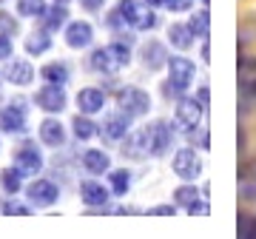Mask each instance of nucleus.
<instances>
[{"label": "nucleus", "mask_w": 256, "mask_h": 239, "mask_svg": "<svg viewBox=\"0 0 256 239\" xmlns=\"http://www.w3.org/2000/svg\"><path fill=\"white\" fill-rule=\"evenodd\" d=\"M88 63L97 74H117L122 72L128 63H131V52H128V43L122 40H114L108 46H100L94 48L92 57H88Z\"/></svg>", "instance_id": "f257e3e1"}, {"label": "nucleus", "mask_w": 256, "mask_h": 239, "mask_svg": "<svg viewBox=\"0 0 256 239\" xmlns=\"http://www.w3.org/2000/svg\"><path fill=\"white\" fill-rule=\"evenodd\" d=\"M142 140H146L148 156H165L174 146V128L165 120H154L142 128Z\"/></svg>", "instance_id": "f03ea898"}, {"label": "nucleus", "mask_w": 256, "mask_h": 239, "mask_svg": "<svg viewBox=\"0 0 256 239\" xmlns=\"http://www.w3.org/2000/svg\"><path fill=\"white\" fill-rule=\"evenodd\" d=\"M202 106L196 97H180L176 100V126L191 137V134H196V128L202 126Z\"/></svg>", "instance_id": "7ed1b4c3"}, {"label": "nucleus", "mask_w": 256, "mask_h": 239, "mask_svg": "<svg viewBox=\"0 0 256 239\" xmlns=\"http://www.w3.org/2000/svg\"><path fill=\"white\" fill-rule=\"evenodd\" d=\"M14 168H18L23 176H34L43 171V151L40 146H34L32 140L20 142L18 151H14Z\"/></svg>", "instance_id": "20e7f679"}, {"label": "nucleus", "mask_w": 256, "mask_h": 239, "mask_svg": "<svg viewBox=\"0 0 256 239\" xmlns=\"http://www.w3.org/2000/svg\"><path fill=\"white\" fill-rule=\"evenodd\" d=\"M117 106L126 111V114H131V117H142V114H148V108H151V97H148V92H142L140 86H126V88L117 92Z\"/></svg>", "instance_id": "39448f33"}, {"label": "nucleus", "mask_w": 256, "mask_h": 239, "mask_svg": "<svg viewBox=\"0 0 256 239\" xmlns=\"http://www.w3.org/2000/svg\"><path fill=\"white\" fill-rule=\"evenodd\" d=\"M34 106L37 108H43L46 114H60V111L68 106V97H66L63 86L46 83L43 88H37L34 92Z\"/></svg>", "instance_id": "423d86ee"}, {"label": "nucleus", "mask_w": 256, "mask_h": 239, "mask_svg": "<svg viewBox=\"0 0 256 239\" xmlns=\"http://www.w3.org/2000/svg\"><path fill=\"white\" fill-rule=\"evenodd\" d=\"M202 156L194 151V148H180L174 154V174L185 182H194L196 176L202 174Z\"/></svg>", "instance_id": "0eeeda50"}, {"label": "nucleus", "mask_w": 256, "mask_h": 239, "mask_svg": "<svg viewBox=\"0 0 256 239\" xmlns=\"http://www.w3.org/2000/svg\"><path fill=\"white\" fill-rule=\"evenodd\" d=\"M26 200L34 208H52L60 200V188L52 180H32L26 188Z\"/></svg>", "instance_id": "6e6552de"}, {"label": "nucleus", "mask_w": 256, "mask_h": 239, "mask_svg": "<svg viewBox=\"0 0 256 239\" xmlns=\"http://www.w3.org/2000/svg\"><path fill=\"white\" fill-rule=\"evenodd\" d=\"M28 128L26 106L23 102H9L0 108V131L3 134H23Z\"/></svg>", "instance_id": "1a4fd4ad"}, {"label": "nucleus", "mask_w": 256, "mask_h": 239, "mask_svg": "<svg viewBox=\"0 0 256 239\" xmlns=\"http://www.w3.org/2000/svg\"><path fill=\"white\" fill-rule=\"evenodd\" d=\"M194 77H196L194 60H188V57H168V80L174 86H180L182 92H188V86L194 83Z\"/></svg>", "instance_id": "9d476101"}, {"label": "nucleus", "mask_w": 256, "mask_h": 239, "mask_svg": "<svg viewBox=\"0 0 256 239\" xmlns=\"http://www.w3.org/2000/svg\"><path fill=\"white\" fill-rule=\"evenodd\" d=\"M174 202L182 205L188 214H196V216L208 214V202L200 200V188H196V185H180L174 191Z\"/></svg>", "instance_id": "9b49d317"}, {"label": "nucleus", "mask_w": 256, "mask_h": 239, "mask_svg": "<svg viewBox=\"0 0 256 239\" xmlns=\"http://www.w3.org/2000/svg\"><path fill=\"white\" fill-rule=\"evenodd\" d=\"M140 60H142V66H146L148 72H160V68L168 66V48L160 40H148L140 48Z\"/></svg>", "instance_id": "f8f14e48"}, {"label": "nucleus", "mask_w": 256, "mask_h": 239, "mask_svg": "<svg viewBox=\"0 0 256 239\" xmlns=\"http://www.w3.org/2000/svg\"><path fill=\"white\" fill-rule=\"evenodd\" d=\"M131 131V114H126V111L120 108V111H114V114H108L106 117V122H102V137L106 140H126V134Z\"/></svg>", "instance_id": "ddd939ff"}, {"label": "nucleus", "mask_w": 256, "mask_h": 239, "mask_svg": "<svg viewBox=\"0 0 256 239\" xmlns=\"http://www.w3.org/2000/svg\"><path fill=\"white\" fill-rule=\"evenodd\" d=\"M92 40H94L92 23H86V20H72V23L66 26V46L68 48H86V46H92Z\"/></svg>", "instance_id": "4468645a"}, {"label": "nucleus", "mask_w": 256, "mask_h": 239, "mask_svg": "<svg viewBox=\"0 0 256 239\" xmlns=\"http://www.w3.org/2000/svg\"><path fill=\"white\" fill-rule=\"evenodd\" d=\"M108 196H111V188H102V182H80V200L86 208H106L108 205Z\"/></svg>", "instance_id": "2eb2a0df"}, {"label": "nucleus", "mask_w": 256, "mask_h": 239, "mask_svg": "<svg viewBox=\"0 0 256 239\" xmlns=\"http://www.w3.org/2000/svg\"><path fill=\"white\" fill-rule=\"evenodd\" d=\"M3 80H9L12 86H32L34 83V68L28 60H12L6 63V72H3Z\"/></svg>", "instance_id": "dca6fc26"}, {"label": "nucleus", "mask_w": 256, "mask_h": 239, "mask_svg": "<svg viewBox=\"0 0 256 239\" xmlns=\"http://www.w3.org/2000/svg\"><path fill=\"white\" fill-rule=\"evenodd\" d=\"M106 102H108V97H106L102 88L88 86V88H80V92H77V108H80L82 114H97V111L106 108Z\"/></svg>", "instance_id": "f3484780"}, {"label": "nucleus", "mask_w": 256, "mask_h": 239, "mask_svg": "<svg viewBox=\"0 0 256 239\" xmlns=\"http://www.w3.org/2000/svg\"><path fill=\"white\" fill-rule=\"evenodd\" d=\"M82 171H88V174H94V176H100V174H106L111 168V156L102 151V148H88V151H82Z\"/></svg>", "instance_id": "a211bd4d"}, {"label": "nucleus", "mask_w": 256, "mask_h": 239, "mask_svg": "<svg viewBox=\"0 0 256 239\" xmlns=\"http://www.w3.org/2000/svg\"><path fill=\"white\" fill-rule=\"evenodd\" d=\"M40 142L43 146H52V148H60L66 142V128L63 122H57L54 117H46L40 122Z\"/></svg>", "instance_id": "6ab92c4d"}, {"label": "nucleus", "mask_w": 256, "mask_h": 239, "mask_svg": "<svg viewBox=\"0 0 256 239\" xmlns=\"http://www.w3.org/2000/svg\"><path fill=\"white\" fill-rule=\"evenodd\" d=\"M40 77H43L46 83L66 86L68 83V77H72V72H68V66H66L63 60H52V63H46L43 68H40Z\"/></svg>", "instance_id": "aec40b11"}, {"label": "nucleus", "mask_w": 256, "mask_h": 239, "mask_svg": "<svg viewBox=\"0 0 256 239\" xmlns=\"http://www.w3.org/2000/svg\"><path fill=\"white\" fill-rule=\"evenodd\" d=\"M72 131H74V137L80 140V142H86V140H92V137H97V134H100L97 122H94L88 114H82V111L72 120Z\"/></svg>", "instance_id": "412c9836"}, {"label": "nucleus", "mask_w": 256, "mask_h": 239, "mask_svg": "<svg viewBox=\"0 0 256 239\" xmlns=\"http://www.w3.org/2000/svg\"><path fill=\"white\" fill-rule=\"evenodd\" d=\"M168 40H171V46H176L180 52H188L194 46V32L188 28V23H174V26L168 28Z\"/></svg>", "instance_id": "4be33fe9"}, {"label": "nucleus", "mask_w": 256, "mask_h": 239, "mask_svg": "<svg viewBox=\"0 0 256 239\" xmlns=\"http://www.w3.org/2000/svg\"><path fill=\"white\" fill-rule=\"evenodd\" d=\"M122 156L126 160H142V156H148L146 151V140H142V131H137V134H126V142H122Z\"/></svg>", "instance_id": "5701e85b"}, {"label": "nucleus", "mask_w": 256, "mask_h": 239, "mask_svg": "<svg viewBox=\"0 0 256 239\" xmlns=\"http://www.w3.org/2000/svg\"><path fill=\"white\" fill-rule=\"evenodd\" d=\"M156 26V12L154 6H140L137 3V12H134V18H131V28H137V32H151Z\"/></svg>", "instance_id": "b1692460"}, {"label": "nucleus", "mask_w": 256, "mask_h": 239, "mask_svg": "<svg viewBox=\"0 0 256 239\" xmlns=\"http://www.w3.org/2000/svg\"><path fill=\"white\" fill-rule=\"evenodd\" d=\"M48 48H52V34H48L46 28H40V32H34V34L26 37V54H46Z\"/></svg>", "instance_id": "393cba45"}, {"label": "nucleus", "mask_w": 256, "mask_h": 239, "mask_svg": "<svg viewBox=\"0 0 256 239\" xmlns=\"http://www.w3.org/2000/svg\"><path fill=\"white\" fill-rule=\"evenodd\" d=\"M66 20H68V9H66V3H54V6L46 9V14H43V28H46V32H57Z\"/></svg>", "instance_id": "a878e982"}, {"label": "nucleus", "mask_w": 256, "mask_h": 239, "mask_svg": "<svg viewBox=\"0 0 256 239\" xmlns=\"http://www.w3.org/2000/svg\"><path fill=\"white\" fill-rule=\"evenodd\" d=\"M0 185H3V191L9 194V196H18L23 191V174H20L14 166L3 168V174H0Z\"/></svg>", "instance_id": "bb28decb"}, {"label": "nucleus", "mask_w": 256, "mask_h": 239, "mask_svg": "<svg viewBox=\"0 0 256 239\" xmlns=\"http://www.w3.org/2000/svg\"><path fill=\"white\" fill-rule=\"evenodd\" d=\"M239 86H242V92L248 97L256 94V63L254 60H242V66H239Z\"/></svg>", "instance_id": "cd10ccee"}, {"label": "nucleus", "mask_w": 256, "mask_h": 239, "mask_svg": "<svg viewBox=\"0 0 256 239\" xmlns=\"http://www.w3.org/2000/svg\"><path fill=\"white\" fill-rule=\"evenodd\" d=\"M46 0H18V14L20 18H43L46 14Z\"/></svg>", "instance_id": "c85d7f7f"}, {"label": "nucleus", "mask_w": 256, "mask_h": 239, "mask_svg": "<svg viewBox=\"0 0 256 239\" xmlns=\"http://www.w3.org/2000/svg\"><path fill=\"white\" fill-rule=\"evenodd\" d=\"M111 194L114 196H126L128 194V188H131V174H128L126 168L122 171H111Z\"/></svg>", "instance_id": "c756f323"}, {"label": "nucleus", "mask_w": 256, "mask_h": 239, "mask_svg": "<svg viewBox=\"0 0 256 239\" xmlns=\"http://www.w3.org/2000/svg\"><path fill=\"white\" fill-rule=\"evenodd\" d=\"M188 28L194 32V37L208 40V9H202L200 14H194V18L188 20Z\"/></svg>", "instance_id": "7c9ffc66"}, {"label": "nucleus", "mask_w": 256, "mask_h": 239, "mask_svg": "<svg viewBox=\"0 0 256 239\" xmlns=\"http://www.w3.org/2000/svg\"><path fill=\"white\" fill-rule=\"evenodd\" d=\"M3 214H9V216H28L32 214V202H18L14 196H9L6 202H3Z\"/></svg>", "instance_id": "2f4dec72"}, {"label": "nucleus", "mask_w": 256, "mask_h": 239, "mask_svg": "<svg viewBox=\"0 0 256 239\" xmlns=\"http://www.w3.org/2000/svg\"><path fill=\"white\" fill-rule=\"evenodd\" d=\"M0 32H3V34H18L20 32V26H18V20L12 18L9 12H0Z\"/></svg>", "instance_id": "473e14b6"}, {"label": "nucleus", "mask_w": 256, "mask_h": 239, "mask_svg": "<svg viewBox=\"0 0 256 239\" xmlns=\"http://www.w3.org/2000/svg\"><path fill=\"white\" fill-rule=\"evenodd\" d=\"M14 54V43H12V34H0V60H9Z\"/></svg>", "instance_id": "72a5a7b5"}, {"label": "nucleus", "mask_w": 256, "mask_h": 239, "mask_svg": "<svg viewBox=\"0 0 256 239\" xmlns=\"http://www.w3.org/2000/svg\"><path fill=\"white\" fill-rule=\"evenodd\" d=\"M162 6H165L168 12H176V14H180V12H188V9H191L194 0H165Z\"/></svg>", "instance_id": "f704fd0d"}, {"label": "nucleus", "mask_w": 256, "mask_h": 239, "mask_svg": "<svg viewBox=\"0 0 256 239\" xmlns=\"http://www.w3.org/2000/svg\"><path fill=\"white\" fill-rule=\"evenodd\" d=\"M162 94L168 97V100H180V97H185V92L180 88V86H174L171 80H165L162 83Z\"/></svg>", "instance_id": "c9c22d12"}, {"label": "nucleus", "mask_w": 256, "mask_h": 239, "mask_svg": "<svg viewBox=\"0 0 256 239\" xmlns=\"http://www.w3.org/2000/svg\"><path fill=\"white\" fill-rule=\"evenodd\" d=\"M148 214H154V216H171V214H176V202L171 205H154V208H148Z\"/></svg>", "instance_id": "e433bc0d"}, {"label": "nucleus", "mask_w": 256, "mask_h": 239, "mask_svg": "<svg viewBox=\"0 0 256 239\" xmlns=\"http://www.w3.org/2000/svg\"><path fill=\"white\" fill-rule=\"evenodd\" d=\"M208 97H210V94H208V86H200V88H196V100H200V106H202V108H208Z\"/></svg>", "instance_id": "4c0bfd02"}, {"label": "nucleus", "mask_w": 256, "mask_h": 239, "mask_svg": "<svg viewBox=\"0 0 256 239\" xmlns=\"http://www.w3.org/2000/svg\"><path fill=\"white\" fill-rule=\"evenodd\" d=\"M102 3H106V0H80V6L82 9H88V12H100Z\"/></svg>", "instance_id": "58836bf2"}, {"label": "nucleus", "mask_w": 256, "mask_h": 239, "mask_svg": "<svg viewBox=\"0 0 256 239\" xmlns=\"http://www.w3.org/2000/svg\"><path fill=\"white\" fill-rule=\"evenodd\" d=\"M146 3H148V6H154V9H156V6H162L165 0H146Z\"/></svg>", "instance_id": "ea45409f"}, {"label": "nucleus", "mask_w": 256, "mask_h": 239, "mask_svg": "<svg viewBox=\"0 0 256 239\" xmlns=\"http://www.w3.org/2000/svg\"><path fill=\"white\" fill-rule=\"evenodd\" d=\"M54 3H68V0H54Z\"/></svg>", "instance_id": "a19ab883"}, {"label": "nucleus", "mask_w": 256, "mask_h": 239, "mask_svg": "<svg viewBox=\"0 0 256 239\" xmlns=\"http://www.w3.org/2000/svg\"><path fill=\"white\" fill-rule=\"evenodd\" d=\"M0 80H3V74H0Z\"/></svg>", "instance_id": "79ce46f5"}, {"label": "nucleus", "mask_w": 256, "mask_h": 239, "mask_svg": "<svg viewBox=\"0 0 256 239\" xmlns=\"http://www.w3.org/2000/svg\"><path fill=\"white\" fill-rule=\"evenodd\" d=\"M0 3H3V0H0Z\"/></svg>", "instance_id": "37998d69"}]
</instances>
